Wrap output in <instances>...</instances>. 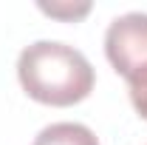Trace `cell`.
Returning <instances> with one entry per match:
<instances>
[{
	"mask_svg": "<svg viewBox=\"0 0 147 145\" xmlns=\"http://www.w3.org/2000/svg\"><path fill=\"white\" fill-rule=\"evenodd\" d=\"M105 54L110 66L130 80L136 71L147 66V14L127 12L116 17L105 31Z\"/></svg>",
	"mask_w": 147,
	"mask_h": 145,
	"instance_id": "7a4b0ae2",
	"label": "cell"
},
{
	"mask_svg": "<svg viewBox=\"0 0 147 145\" xmlns=\"http://www.w3.org/2000/svg\"><path fill=\"white\" fill-rule=\"evenodd\" d=\"M31 145H99V140L82 122H54L42 128Z\"/></svg>",
	"mask_w": 147,
	"mask_h": 145,
	"instance_id": "3957f363",
	"label": "cell"
},
{
	"mask_svg": "<svg viewBox=\"0 0 147 145\" xmlns=\"http://www.w3.org/2000/svg\"><path fill=\"white\" fill-rule=\"evenodd\" d=\"M40 9L45 12V14H51V17H65V20H76L82 17V14H88L91 12V3H79V6H62V3H40Z\"/></svg>",
	"mask_w": 147,
	"mask_h": 145,
	"instance_id": "5b68a950",
	"label": "cell"
},
{
	"mask_svg": "<svg viewBox=\"0 0 147 145\" xmlns=\"http://www.w3.org/2000/svg\"><path fill=\"white\" fill-rule=\"evenodd\" d=\"M127 85H130V103H133V108L139 111V117L147 120V66L130 77Z\"/></svg>",
	"mask_w": 147,
	"mask_h": 145,
	"instance_id": "277c9868",
	"label": "cell"
},
{
	"mask_svg": "<svg viewBox=\"0 0 147 145\" xmlns=\"http://www.w3.org/2000/svg\"><path fill=\"white\" fill-rule=\"evenodd\" d=\"M17 77L31 100L57 108L82 103L96 83L88 57L59 40H37L26 46L17 57Z\"/></svg>",
	"mask_w": 147,
	"mask_h": 145,
	"instance_id": "6da1fadb",
	"label": "cell"
}]
</instances>
